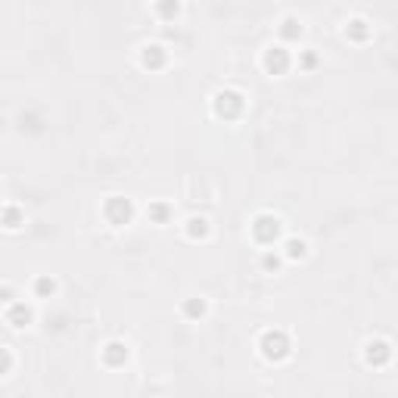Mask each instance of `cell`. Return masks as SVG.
<instances>
[{
  "label": "cell",
  "mask_w": 398,
  "mask_h": 398,
  "mask_svg": "<svg viewBox=\"0 0 398 398\" xmlns=\"http://www.w3.org/2000/svg\"><path fill=\"white\" fill-rule=\"evenodd\" d=\"M249 236H252L255 246L261 249H271V246H280L283 240V221H280L274 211H258L249 224Z\"/></svg>",
  "instance_id": "obj_1"
},
{
  "label": "cell",
  "mask_w": 398,
  "mask_h": 398,
  "mask_svg": "<svg viewBox=\"0 0 398 398\" xmlns=\"http://www.w3.org/2000/svg\"><path fill=\"white\" fill-rule=\"evenodd\" d=\"M258 354L265 361H271V364H280V361H286L292 354V342L290 336L283 333V330H265V333L258 336Z\"/></svg>",
  "instance_id": "obj_2"
},
{
  "label": "cell",
  "mask_w": 398,
  "mask_h": 398,
  "mask_svg": "<svg viewBox=\"0 0 398 398\" xmlns=\"http://www.w3.org/2000/svg\"><path fill=\"white\" fill-rule=\"evenodd\" d=\"M211 112H215V118L236 122L246 112V97L240 91H234V87H224V91L211 93Z\"/></svg>",
  "instance_id": "obj_3"
},
{
  "label": "cell",
  "mask_w": 398,
  "mask_h": 398,
  "mask_svg": "<svg viewBox=\"0 0 398 398\" xmlns=\"http://www.w3.org/2000/svg\"><path fill=\"white\" fill-rule=\"evenodd\" d=\"M100 211H103V221L109 224V227H128L137 215L134 202H131L128 196H106V202Z\"/></svg>",
  "instance_id": "obj_4"
},
{
  "label": "cell",
  "mask_w": 398,
  "mask_h": 398,
  "mask_svg": "<svg viewBox=\"0 0 398 398\" xmlns=\"http://www.w3.org/2000/svg\"><path fill=\"white\" fill-rule=\"evenodd\" d=\"M292 66H296V56H292V50L280 41L271 44V47H265V53H261V68H265L267 75H286Z\"/></svg>",
  "instance_id": "obj_5"
},
{
  "label": "cell",
  "mask_w": 398,
  "mask_h": 398,
  "mask_svg": "<svg viewBox=\"0 0 398 398\" xmlns=\"http://www.w3.org/2000/svg\"><path fill=\"white\" fill-rule=\"evenodd\" d=\"M3 323L12 330H25L35 323V308H31L28 302H22V298H12V302L3 305Z\"/></svg>",
  "instance_id": "obj_6"
},
{
  "label": "cell",
  "mask_w": 398,
  "mask_h": 398,
  "mask_svg": "<svg viewBox=\"0 0 398 398\" xmlns=\"http://www.w3.org/2000/svg\"><path fill=\"white\" fill-rule=\"evenodd\" d=\"M137 62H140V66L146 68V72H155V68H165V62H168V47H165V44H159V41L143 44L140 53H137Z\"/></svg>",
  "instance_id": "obj_7"
},
{
  "label": "cell",
  "mask_w": 398,
  "mask_h": 398,
  "mask_svg": "<svg viewBox=\"0 0 398 398\" xmlns=\"http://www.w3.org/2000/svg\"><path fill=\"white\" fill-rule=\"evenodd\" d=\"M392 361V345L386 339H367L364 342V364L367 367H386Z\"/></svg>",
  "instance_id": "obj_8"
},
{
  "label": "cell",
  "mask_w": 398,
  "mask_h": 398,
  "mask_svg": "<svg viewBox=\"0 0 398 398\" xmlns=\"http://www.w3.org/2000/svg\"><path fill=\"white\" fill-rule=\"evenodd\" d=\"M128 358H131L128 345H124V342H118V339L106 342V345L100 348V361H103L106 367H124V364H128Z\"/></svg>",
  "instance_id": "obj_9"
},
{
  "label": "cell",
  "mask_w": 398,
  "mask_h": 398,
  "mask_svg": "<svg viewBox=\"0 0 398 398\" xmlns=\"http://www.w3.org/2000/svg\"><path fill=\"white\" fill-rule=\"evenodd\" d=\"M342 37H345V41H352V44H367L373 37V25L367 22V19L354 16V19H348V22H345Z\"/></svg>",
  "instance_id": "obj_10"
},
{
  "label": "cell",
  "mask_w": 398,
  "mask_h": 398,
  "mask_svg": "<svg viewBox=\"0 0 398 398\" xmlns=\"http://www.w3.org/2000/svg\"><path fill=\"white\" fill-rule=\"evenodd\" d=\"M277 35H280V44H296V41H302V35H305V25H302V19H296V16H283L280 19V25H277Z\"/></svg>",
  "instance_id": "obj_11"
},
{
  "label": "cell",
  "mask_w": 398,
  "mask_h": 398,
  "mask_svg": "<svg viewBox=\"0 0 398 398\" xmlns=\"http://www.w3.org/2000/svg\"><path fill=\"white\" fill-rule=\"evenodd\" d=\"M277 249L283 252L286 261H302V258H308V240H302V236H283Z\"/></svg>",
  "instance_id": "obj_12"
},
{
  "label": "cell",
  "mask_w": 398,
  "mask_h": 398,
  "mask_svg": "<svg viewBox=\"0 0 398 398\" xmlns=\"http://www.w3.org/2000/svg\"><path fill=\"white\" fill-rule=\"evenodd\" d=\"M184 234H187V240H209V234H211L209 218L190 215V218L184 221Z\"/></svg>",
  "instance_id": "obj_13"
},
{
  "label": "cell",
  "mask_w": 398,
  "mask_h": 398,
  "mask_svg": "<svg viewBox=\"0 0 398 398\" xmlns=\"http://www.w3.org/2000/svg\"><path fill=\"white\" fill-rule=\"evenodd\" d=\"M56 292H59V283H56V277H50V274H37V277L31 280V296L35 298H53Z\"/></svg>",
  "instance_id": "obj_14"
},
{
  "label": "cell",
  "mask_w": 398,
  "mask_h": 398,
  "mask_svg": "<svg viewBox=\"0 0 398 398\" xmlns=\"http://www.w3.org/2000/svg\"><path fill=\"white\" fill-rule=\"evenodd\" d=\"M180 314H184L187 321L199 323L205 314H209V302H205V298H199V296H190V298H184V305H180Z\"/></svg>",
  "instance_id": "obj_15"
},
{
  "label": "cell",
  "mask_w": 398,
  "mask_h": 398,
  "mask_svg": "<svg viewBox=\"0 0 398 398\" xmlns=\"http://www.w3.org/2000/svg\"><path fill=\"white\" fill-rule=\"evenodd\" d=\"M153 10L162 22H174L180 12V0H153Z\"/></svg>",
  "instance_id": "obj_16"
},
{
  "label": "cell",
  "mask_w": 398,
  "mask_h": 398,
  "mask_svg": "<svg viewBox=\"0 0 398 398\" xmlns=\"http://www.w3.org/2000/svg\"><path fill=\"white\" fill-rule=\"evenodd\" d=\"M25 224V209H19L16 202H6L3 205V227L6 230H19Z\"/></svg>",
  "instance_id": "obj_17"
},
{
  "label": "cell",
  "mask_w": 398,
  "mask_h": 398,
  "mask_svg": "<svg viewBox=\"0 0 398 398\" xmlns=\"http://www.w3.org/2000/svg\"><path fill=\"white\" fill-rule=\"evenodd\" d=\"M171 215H174V209L168 202H149L146 205V218H149V221H155V224H168V221H171Z\"/></svg>",
  "instance_id": "obj_18"
},
{
  "label": "cell",
  "mask_w": 398,
  "mask_h": 398,
  "mask_svg": "<svg viewBox=\"0 0 398 398\" xmlns=\"http://www.w3.org/2000/svg\"><path fill=\"white\" fill-rule=\"evenodd\" d=\"M317 62H321V59H317V53H311V50H298V56H296V66H298V68L311 72Z\"/></svg>",
  "instance_id": "obj_19"
},
{
  "label": "cell",
  "mask_w": 398,
  "mask_h": 398,
  "mask_svg": "<svg viewBox=\"0 0 398 398\" xmlns=\"http://www.w3.org/2000/svg\"><path fill=\"white\" fill-rule=\"evenodd\" d=\"M10 370H12V352L3 348V367H0V377H10Z\"/></svg>",
  "instance_id": "obj_20"
}]
</instances>
